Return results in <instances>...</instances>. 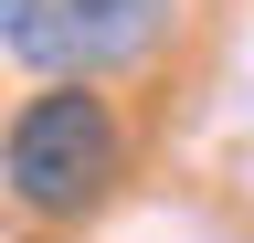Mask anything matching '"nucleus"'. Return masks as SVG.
<instances>
[{
    "label": "nucleus",
    "instance_id": "nucleus-1",
    "mask_svg": "<svg viewBox=\"0 0 254 243\" xmlns=\"http://www.w3.org/2000/svg\"><path fill=\"white\" fill-rule=\"evenodd\" d=\"M117 159H127V127H117V96L95 85H43L11 127H0V180H11L21 211L43 222H74L117 191Z\"/></svg>",
    "mask_w": 254,
    "mask_h": 243
},
{
    "label": "nucleus",
    "instance_id": "nucleus-2",
    "mask_svg": "<svg viewBox=\"0 0 254 243\" xmlns=\"http://www.w3.org/2000/svg\"><path fill=\"white\" fill-rule=\"evenodd\" d=\"M180 0H0V53L32 64L43 85H95L127 74L170 43Z\"/></svg>",
    "mask_w": 254,
    "mask_h": 243
}]
</instances>
